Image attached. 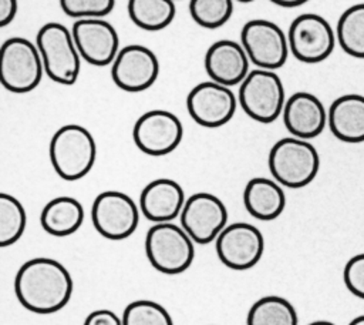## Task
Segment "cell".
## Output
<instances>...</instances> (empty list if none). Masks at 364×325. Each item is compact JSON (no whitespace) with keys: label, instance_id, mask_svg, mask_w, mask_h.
<instances>
[{"label":"cell","instance_id":"6da1fadb","mask_svg":"<svg viewBox=\"0 0 364 325\" xmlns=\"http://www.w3.org/2000/svg\"><path fill=\"white\" fill-rule=\"evenodd\" d=\"M73 278L57 259L37 257L26 261L14 278L18 302L34 314H54L63 309L73 295Z\"/></svg>","mask_w":364,"mask_h":325},{"label":"cell","instance_id":"7a4b0ae2","mask_svg":"<svg viewBox=\"0 0 364 325\" xmlns=\"http://www.w3.org/2000/svg\"><path fill=\"white\" fill-rule=\"evenodd\" d=\"M48 154L51 165L60 178L77 181L92 170L97 158V144L85 127L65 124L53 134Z\"/></svg>","mask_w":364,"mask_h":325},{"label":"cell","instance_id":"3957f363","mask_svg":"<svg viewBox=\"0 0 364 325\" xmlns=\"http://www.w3.org/2000/svg\"><path fill=\"white\" fill-rule=\"evenodd\" d=\"M273 180L287 188H303L317 175L320 157L309 140L284 137L276 141L267 157Z\"/></svg>","mask_w":364,"mask_h":325},{"label":"cell","instance_id":"277c9868","mask_svg":"<svg viewBox=\"0 0 364 325\" xmlns=\"http://www.w3.org/2000/svg\"><path fill=\"white\" fill-rule=\"evenodd\" d=\"M46 76L58 84H74L81 71V56L71 30L58 23L48 21L40 27L36 37Z\"/></svg>","mask_w":364,"mask_h":325},{"label":"cell","instance_id":"5b68a950","mask_svg":"<svg viewBox=\"0 0 364 325\" xmlns=\"http://www.w3.org/2000/svg\"><path fill=\"white\" fill-rule=\"evenodd\" d=\"M145 254L156 271L166 275H178L193 262L195 241L182 225L158 222L145 235Z\"/></svg>","mask_w":364,"mask_h":325},{"label":"cell","instance_id":"8992f818","mask_svg":"<svg viewBox=\"0 0 364 325\" xmlns=\"http://www.w3.org/2000/svg\"><path fill=\"white\" fill-rule=\"evenodd\" d=\"M44 64L37 44L24 37H10L0 48V81L11 93L33 91L41 81Z\"/></svg>","mask_w":364,"mask_h":325},{"label":"cell","instance_id":"52a82bcc","mask_svg":"<svg viewBox=\"0 0 364 325\" xmlns=\"http://www.w3.org/2000/svg\"><path fill=\"white\" fill-rule=\"evenodd\" d=\"M286 100L284 86L274 70L252 68L239 84V105L257 123H273L282 115Z\"/></svg>","mask_w":364,"mask_h":325},{"label":"cell","instance_id":"ba28073f","mask_svg":"<svg viewBox=\"0 0 364 325\" xmlns=\"http://www.w3.org/2000/svg\"><path fill=\"white\" fill-rule=\"evenodd\" d=\"M139 205L125 192L107 190L91 205V221L100 235L121 241L134 234L139 222Z\"/></svg>","mask_w":364,"mask_h":325},{"label":"cell","instance_id":"9c48e42d","mask_svg":"<svg viewBox=\"0 0 364 325\" xmlns=\"http://www.w3.org/2000/svg\"><path fill=\"white\" fill-rule=\"evenodd\" d=\"M240 44L256 68H280L290 53L287 33L264 19H253L243 24Z\"/></svg>","mask_w":364,"mask_h":325},{"label":"cell","instance_id":"30bf717a","mask_svg":"<svg viewBox=\"0 0 364 325\" xmlns=\"http://www.w3.org/2000/svg\"><path fill=\"white\" fill-rule=\"evenodd\" d=\"M287 40L290 53L301 63H320L334 50L336 31L320 14L303 13L289 26Z\"/></svg>","mask_w":364,"mask_h":325},{"label":"cell","instance_id":"8fae6325","mask_svg":"<svg viewBox=\"0 0 364 325\" xmlns=\"http://www.w3.org/2000/svg\"><path fill=\"white\" fill-rule=\"evenodd\" d=\"M183 125L178 115L168 110L145 111L134 124L132 140L146 155L161 157L171 154L182 141Z\"/></svg>","mask_w":364,"mask_h":325},{"label":"cell","instance_id":"7c38bea8","mask_svg":"<svg viewBox=\"0 0 364 325\" xmlns=\"http://www.w3.org/2000/svg\"><path fill=\"white\" fill-rule=\"evenodd\" d=\"M237 103L230 87L213 80L196 84L186 96V110L191 118L206 128L228 124L236 113Z\"/></svg>","mask_w":364,"mask_h":325},{"label":"cell","instance_id":"4fadbf2b","mask_svg":"<svg viewBox=\"0 0 364 325\" xmlns=\"http://www.w3.org/2000/svg\"><path fill=\"white\" fill-rule=\"evenodd\" d=\"M220 262L235 271L253 268L263 255L264 238L260 229L249 222L228 224L215 241Z\"/></svg>","mask_w":364,"mask_h":325},{"label":"cell","instance_id":"5bb4252c","mask_svg":"<svg viewBox=\"0 0 364 325\" xmlns=\"http://www.w3.org/2000/svg\"><path fill=\"white\" fill-rule=\"evenodd\" d=\"M179 220L195 244L206 245L216 241L228 225V210L219 197L196 192L186 198Z\"/></svg>","mask_w":364,"mask_h":325},{"label":"cell","instance_id":"9a60e30c","mask_svg":"<svg viewBox=\"0 0 364 325\" xmlns=\"http://www.w3.org/2000/svg\"><path fill=\"white\" fill-rule=\"evenodd\" d=\"M159 76L156 54L142 44L122 47L111 64L114 84L127 93L148 90Z\"/></svg>","mask_w":364,"mask_h":325},{"label":"cell","instance_id":"2e32d148","mask_svg":"<svg viewBox=\"0 0 364 325\" xmlns=\"http://www.w3.org/2000/svg\"><path fill=\"white\" fill-rule=\"evenodd\" d=\"M71 33L81 58L92 66H111L121 50L115 27L104 17L75 20Z\"/></svg>","mask_w":364,"mask_h":325},{"label":"cell","instance_id":"e0dca14e","mask_svg":"<svg viewBox=\"0 0 364 325\" xmlns=\"http://www.w3.org/2000/svg\"><path fill=\"white\" fill-rule=\"evenodd\" d=\"M250 64L243 46L228 38L212 43L203 58L209 78L228 87L239 86L249 74Z\"/></svg>","mask_w":364,"mask_h":325},{"label":"cell","instance_id":"ac0fdd59","mask_svg":"<svg viewBox=\"0 0 364 325\" xmlns=\"http://www.w3.org/2000/svg\"><path fill=\"white\" fill-rule=\"evenodd\" d=\"M283 123L286 130L297 138L310 140L320 135L327 125V110L318 97L307 91L291 94L284 104Z\"/></svg>","mask_w":364,"mask_h":325},{"label":"cell","instance_id":"d6986e66","mask_svg":"<svg viewBox=\"0 0 364 325\" xmlns=\"http://www.w3.org/2000/svg\"><path fill=\"white\" fill-rule=\"evenodd\" d=\"M185 201V192L179 182L171 178H156L142 188L139 210L154 224L172 222L181 215Z\"/></svg>","mask_w":364,"mask_h":325},{"label":"cell","instance_id":"ffe728a7","mask_svg":"<svg viewBox=\"0 0 364 325\" xmlns=\"http://www.w3.org/2000/svg\"><path fill=\"white\" fill-rule=\"evenodd\" d=\"M327 125L336 138L344 143L364 141V96L344 94L336 98L327 111Z\"/></svg>","mask_w":364,"mask_h":325},{"label":"cell","instance_id":"44dd1931","mask_svg":"<svg viewBox=\"0 0 364 325\" xmlns=\"http://www.w3.org/2000/svg\"><path fill=\"white\" fill-rule=\"evenodd\" d=\"M282 187L283 185L272 178H250L243 190V204L246 211L260 221H272L277 218L286 207V195Z\"/></svg>","mask_w":364,"mask_h":325},{"label":"cell","instance_id":"7402d4cb","mask_svg":"<svg viewBox=\"0 0 364 325\" xmlns=\"http://www.w3.org/2000/svg\"><path fill=\"white\" fill-rule=\"evenodd\" d=\"M84 221L82 204L68 195L50 200L41 210L40 224L53 237H68L80 229Z\"/></svg>","mask_w":364,"mask_h":325},{"label":"cell","instance_id":"603a6c76","mask_svg":"<svg viewBox=\"0 0 364 325\" xmlns=\"http://www.w3.org/2000/svg\"><path fill=\"white\" fill-rule=\"evenodd\" d=\"M175 14V0H128L129 19L146 31L164 30L173 21Z\"/></svg>","mask_w":364,"mask_h":325},{"label":"cell","instance_id":"cb8c5ba5","mask_svg":"<svg viewBox=\"0 0 364 325\" xmlns=\"http://www.w3.org/2000/svg\"><path fill=\"white\" fill-rule=\"evenodd\" d=\"M246 325H299V316L289 299L266 295L250 306Z\"/></svg>","mask_w":364,"mask_h":325},{"label":"cell","instance_id":"d4e9b609","mask_svg":"<svg viewBox=\"0 0 364 325\" xmlns=\"http://www.w3.org/2000/svg\"><path fill=\"white\" fill-rule=\"evenodd\" d=\"M337 43L351 57L364 58V3L344 10L336 27Z\"/></svg>","mask_w":364,"mask_h":325},{"label":"cell","instance_id":"484cf974","mask_svg":"<svg viewBox=\"0 0 364 325\" xmlns=\"http://www.w3.org/2000/svg\"><path fill=\"white\" fill-rule=\"evenodd\" d=\"M27 215L23 204L7 192L0 194V247L16 244L24 234Z\"/></svg>","mask_w":364,"mask_h":325},{"label":"cell","instance_id":"4316f807","mask_svg":"<svg viewBox=\"0 0 364 325\" xmlns=\"http://www.w3.org/2000/svg\"><path fill=\"white\" fill-rule=\"evenodd\" d=\"M233 0H189L192 20L203 29H218L229 21Z\"/></svg>","mask_w":364,"mask_h":325},{"label":"cell","instance_id":"83f0119b","mask_svg":"<svg viewBox=\"0 0 364 325\" xmlns=\"http://www.w3.org/2000/svg\"><path fill=\"white\" fill-rule=\"evenodd\" d=\"M122 325H173V321L161 304L149 299H136L125 306Z\"/></svg>","mask_w":364,"mask_h":325},{"label":"cell","instance_id":"f1b7e54d","mask_svg":"<svg viewBox=\"0 0 364 325\" xmlns=\"http://www.w3.org/2000/svg\"><path fill=\"white\" fill-rule=\"evenodd\" d=\"M61 10L73 19H101L115 7V0H60Z\"/></svg>","mask_w":364,"mask_h":325},{"label":"cell","instance_id":"f546056e","mask_svg":"<svg viewBox=\"0 0 364 325\" xmlns=\"http://www.w3.org/2000/svg\"><path fill=\"white\" fill-rule=\"evenodd\" d=\"M346 288L357 298L364 299V252L351 257L343 269Z\"/></svg>","mask_w":364,"mask_h":325},{"label":"cell","instance_id":"4dcf8cb0","mask_svg":"<svg viewBox=\"0 0 364 325\" xmlns=\"http://www.w3.org/2000/svg\"><path fill=\"white\" fill-rule=\"evenodd\" d=\"M84 325H122V318L111 309H95L87 315Z\"/></svg>","mask_w":364,"mask_h":325},{"label":"cell","instance_id":"1f68e13d","mask_svg":"<svg viewBox=\"0 0 364 325\" xmlns=\"http://www.w3.org/2000/svg\"><path fill=\"white\" fill-rule=\"evenodd\" d=\"M17 0H0V26L10 24L17 14Z\"/></svg>","mask_w":364,"mask_h":325},{"label":"cell","instance_id":"d6a6232c","mask_svg":"<svg viewBox=\"0 0 364 325\" xmlns=\"http://www.w3.org/2000/svg\"><path fill=\"white\" fill-rule=\"evenodd\" d=\"M269 1H272L273 4L280 6V7H299L304 3H307L309 0H269Z\"/></svg>","mask_w":364,"mask_h":325},{"label":"cell","instance_id":"836d02e7","mask_svg":"<svg viewBox=\"0 0 364 325\" xmlns=\"http://www.w3.org/2000/svg\"><path fill=\"white\" fill-rule=\"evenodd\" d=\"M348 325H364V314L363 315H358L355 318H353Z\"/></svg>","mask_w":364,"mask_h":325},{"label":"cell","instance_id":"e575fe53","mask_svg":"<svg viewBox=\"0 0 364 325\" xmlns=\"http://www.w3.org/2000/svg\"><path fill=\"white\" fill-rule=\"evenodd\" d=\"M307 325H336V324H333V322H330V321L318 319V321H313V322H310V324H307Z\"/></svg>","mask_w":364,"mask_h":325},{"label":"cell","instance_id":"d590c367","mask_svg":"<svg viewBox=\"0 0 364 325\" xmlns=\"http://www.w3.org/2000/svg\"><path fill=\"white\" fill-rule=\"evenodd\" d=\"M236 1H239V3H250L253 0H236Z\"/></svg>","mask_w":364,"mask_h":325}]
</instances>
